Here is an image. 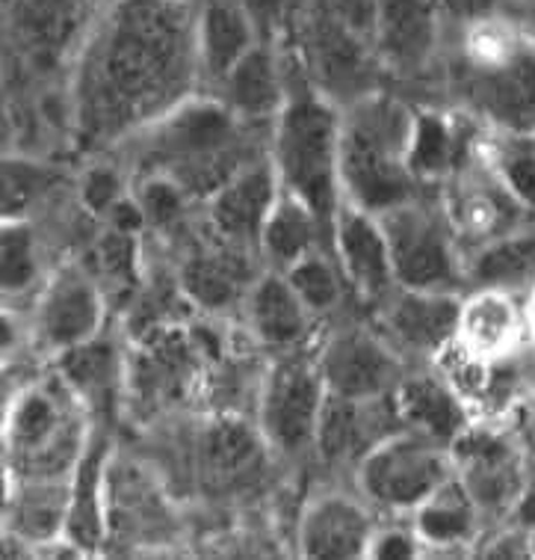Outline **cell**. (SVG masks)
<instances>
[{
	"label": "cell",
	"mask_w": 535,
	"mask_h": 560,
	"mask_svg": "<svg viewBox=\"0 0 535 560\" xmlns=\"http://www.w3.org/2000/svg\"><path fill=\"white\" fill-rule=\"evenodd\" d=\"M376 525L358 501L346 495H323L302 513L299 551L313 560L367 558Z\"/></svg>",
	"instance_id": "18"
},
{
	"label": "cell",
	"mask_w": 535,
	"mask_h": 560,
	"mask_svg": "<svg viewBox=\"0 0 535 560\" xmlns=\"http://www.w3.org/2000/svg\"><path fill=\"white\" fill-rule=\"evenodd\" d=\"M204 353L207 347L202 338L183 326L148 329V336L142 338L136 353L124 365V386L140 416L181 404L199 380Z\"/></svg>",
	"instance_id": "10"
},
{
	"label": "cell",
	"mask_w": 535,
	"mask_h": 560,
	"mask_svg": "<svg viewBox=\"0 0 535 560\" xmlns=\"http://www.w3.org/2000/svg\"><path fill=\"white\" fill-rule=\"evenodd\" d=\"M39 261H36V241L24 220H7L3 223V241H0V282L7 294H19L36 282Z\"/></svg>",
	"instance_id": "37"
},
{
	"label": "cell",
	"mask_w": 535,
	"mask_h": 560,
	"mask_svg": "<svg viewBox=\"0 0 535 560\" xmlns=\"http://www.w3.org/2000/svg\"><path fill=\"white\" fill-rule=\"evenodd\" d=\"M483 558H533L530 551V528L518 525L515 528H500L495 537L476 540Z\"/></svg>",
	"instance_id": "43"
},
{
	"label": "cell",
	"mask_w": 535,
	"mask_h": 560,
	"mask_svg": "<svg viewBox=\"0 0 535 560\" xmlns=\"http://www.w3.org/2000/svg\"><path fill=\"white\" fill-rule=\"evenodd\" d=\"M121 199L124 196H121L119 178L110 170H92L90 178L83 182V202L95 214H110Z\"/></svg>",
	"instance_id": "42"
},
{
	"label": "cell",
	"mask_w": 535,
	"mask_h": 560,
	"mask_svg": "<svg viewBox=\"0 0 535 560\" xmlns=\"http://www.w3.org/2000/svg\"><path fill=\"white\" fill-rule=\"evenodd\" d=\"M329 395L337 398H384L403 383L400 353L376 329H337L320 353Z\"/></svg>",
	"instance_id": "12"
},
{
	"label": "cell",
	"mask_w": 535,
	"mask_h": 560,
	"mask_svg": "<svg viewBox=\"0 0 535 560\" xmlns=\"http://www.w3.org/2000/svg\"><path fill=\"white\" fill-rule=\"evenodd\" d=\"M479 520L483 513L455 475L415 510V528L426 549H474L479 540Z\"/></svg>",
	"instance_id": "26"
},
{
	"label": "cell",
	"mask_w": 535,
	"mask_h": 560,
	"mask_svg": "<svg viewBox=\"0 0 535 560\" xmlns=\"http://www.w3.org/2000/svg\"><path fill=\"white\" fill-rule=\"evenodd\" d=\"M71 480H10L7 540L45 549L69 537Z\"/></svg>",
	"instance_id": "20"
},
{
	"label": "cell",
	"mask_w": 535,
	"mask_h": 560,
	"mask_svg": "<svg viewBox=\"0 0 535 560\" xmlns=\"http://www.w3.org/2000/svg\"><path fill=\"white\" fill-rule=\"evenodd\" d=\"M518 439L526 448V454L535 459V395L521 409V428H518Z\"/></svg>",
	"instance_id": "46"
},
{
	"label": "cell",
	"mask_w": 535,
	"mask_h": 560,
	"mask_svg": "<svg viewBox=\"0 0 535 560\" xmlns=\"http://www.w3.org/2000/svg\"><path fill=\"white\" fill-rule=\"evenodd\" d=\"M199 60L213 81H223L254 48V19L242 0H207L199 24Z\"/></svg>",
	"instance_id": "24"
},
{
	"label": "cell",
	"mask_w": 535,
	"mask_h": 560,
	"mask_svg": "<svg viewBox=\"0 0 535 560\" xmlns=\"http://www.w3.org/2000/svg\"><path fill=\"white\" fill-rule=\"evenodd\" d=\"M51 175L39 170L36 163L7 161L3 166V184H7V220H15L36 196L48 187Z\"/></svg>",
	"instance_id": "40"
},
{
	"label": "cell",
	"mask_w": 535,
	"mask_h": 560,
	"mask_svg": "<svg viewBox=\"0 0 535 560\" xmlns=\"http://www.w3.org/2000/svg\"><path fill=\"white\" fill-rule=\"evenodd\" d=\"M467 276L479 288L495 291H518L524 285H535V229H521L512 235L479 246L471 258Z\"/></svg>",
	"instance_id": "31"
},
{
	"label": "cell",
	"mask_w": 535,
	"mask_h": 560,
	"mask_svg": "<svg viewBox=\"0 0 535 560\" xmlns=\"http://www.w3.org/2000/svg\"><path fill=\"white\" fill-rule=\"evenodd\" d=\"M415 113L388 95H367L341 128V187L346 202L370 214H384L417 199L412 173Z\"/></svg>",
	"instance_id": "2"
},
{
	"label": "cell",
	"mask_w": 535,
	"mask_h": 560,
	"mask_svg": "<svg viewBox=\"0 0 535 560\" xmlns=\"http://www.w3.org/2000/svg\"><path fill=\"white\" fill-rule=\"evenodd\" d=\"M311 317L284 273L263 276L249 291V326L261 345L296 350L311 332Z\"/></svg>",
	"instance_id": "23"
},
{
	"label": "cell",
	"mask_w": 535,
	"mask_h": 560,
	"mask_svg": "<svg viewBox=\"0 0 535 560\" xmlns=\"http://www.w3.org/2000/svg\"><path fill=\"white\" fill-rule=\"evenodd\" d=\"M512 520H515L518 525H524V528H535V459H533V466H530L524 492H521V501H518Z\"/></svg>",
	"instance_id": "44"
},
{
	"label": "cell",
	"mask_w": 535,
	"mask_h": 560,
	"mask_svg": "<svg viewBox=\"0 0 535 560\" xmlns=\"http://www.w3.org/2000/svg\"><path fill=\"white\" fill-rule=\"evenodd\" d=\"M403 430L394 395L384 398H337L329 395L317 430V451L329 463H358L384 439Z\"/></svg>",
	"instance_id": "17"
},
{
	"label": "cell",
	"mask_w": 535,
	"mask_h": 560,
	"mask_svg": "<svg viewBox=\"0 0 535 560\" xmlns=\"http://www.w3.org/2000/svg\"><path fill=\"white\" fill-rule=\"evenodd\" d=\"M102 475H104V442L92 436L90 448L83 454L81 466L71 475V510H69V540L81 549H92L102 542L104 513H102Z\"/></svg>",
	"instance_id": "32"
},
{
	"label": "cell",
	"mask_w": 535,
	"mask_h": 560,
	"mask_svg": "<svg viewBox=\"0 0 535 560\" xmlns=\"http://www.w3.org/2000/svg\"><path fill=\"white\" fill-rule=\"evenodd\" d=\"M332 235L337 265L344 270L346 282L364 300L379 303L400 285L379 214H370L344 199L332 217Z\"/></svg>",
	"instance_id": "16"
},
{
	"label": "cell",
	"mask_w": 535,
	"mask_h": 560,
	"mask_svg": "<svg viewBox=\"0 0 535 560\" xmlns=\"http://www.w3.org/2000/svg\"><path fill=\"white\" fill-rule=\"evenodd\" d=\"M379 220L388 235L400 285L450 291L462 279L465 270L459 261V235L447 211H435L412 199L379 214Z\"/></svg>",
	"instance_id": "7"
},
{
	"label": "cell",
	"mask_w": 535,
	"mask_h": 560,
	"mask_svg": "<svg viewBox=\"0 0 535 560\" xmlns=\"http://www.w3.org/2000/svg\"><path fill=\"white\" fill-rule=\"evenodd\" d=\"M408 163L417 182L450 178L467 163V137L441 113H417Z\"/></svg>",
	"instance_id": "30"
},
{
	"label": "cell",
	"mask_w": 535,
	"mask_h": 560,
	"mask_svg": "<svg viewBox=\"0 0 535 560\" xmlns=\"http://www.w3.org/2000/svg\"><path fill=\"white\" fill-rule=\"evenodd\" d=\"M396 409L403 418L405 430H415L420 436L453 445L471 424L462 398L455 395L450 383L438 377H408L394 392Z\"/></svg>",
	"instance_id": "22"
},
{
	"label": "cell",
	"mask_w": 535,
	"mask_h": 560,
	"mask_svg": "<svg viewBox=\"0 0 535 560\" xmlns=\"http://www.w3.org/2000/svg\"><path fill=\"white\" fill-rule=\"evenodd\" d=\"M136 202H140L145 223L173 225L181 220L183 205H187V194H183L175 182L163 178V175H148V178L142 182L140 194H136Z\"/></svg>",
	"instance_id": "39"
},
{
	"label": "cell",
	"mask_w": 535,
	"mask_h": 560,
	"mask_svg": "<svg viewBox=\"0 0 535 560\" xmlns=\"http://www.w3.org/2000/svg\"><path fill=\"white\" fill-rule=\"evenodd\" d=\"M435 48V10L429 0H382L376 51L400 72H415Z\"/></svg>",
	"instance_id": "25"
},
{
	"label": "cell",
	"mask_w": 535,
	"mask_h": 560,
	"mask_svg": "<svg viewBox=\"0 0 535 560\" xmlns=\"http://www.w3.org/2000/svg\"><path fill=\"white\" fill-rule=\"evenodd\" d=\"M237 116L225 104H187L157 119L145 158L183 194H216L240 166Z\"/></svg>",
	"instance_id": "5"
},
{
	"label": "cell",
	"mask_w": 535,
	"mask_h": 560,
	"mask_svg": "<svg viewBox=\"0 0 535 560\" xmlns=\"http://www.w3.org/2000/svg\"><path fill=\"white\" fill-rule=\"evenodd\" d=\"M379 306V332L396 353L438 357L459 341L462 303L450 291L396 285Z\"/></svg>",
	"instance_id": "13"
},
{
	"label": "cell",
	"mask_w": 535,
	"mask_h": 560,
	"mask_svg": "<svg viewBox=\"0 0 535 560\" xmlns=\"http://www.w3.org/2000/svg\"><path fill=\"white\" fill-rule=\"evenodd\" d=\"M258 454H261V436L237 418H219L216 424H211L202 442L207 475L219 483L246 475L258 463Z\"/></svg>",
	"instance_id": "33"
},
{
	"label": "cell",
	"mask_w": 535,
	"mask_h": 560,
	"mask_svg": "<svg viewBox=\"0 0 535 560\" xmlns=\"http://www.w3.org/2000/svg\"><path fill=\"white\" fill-rule=\"evenodd\" d=\"M524 332V312L518 308L509 291L479 288L467 303H462L459 345L474 362H500L512 353Z\"/></svg>",
	"instance_id": "21"
},
{
	"label": "cell",
	"mask_w": 535,
	"mask_h": 560,
	"mask_svg": "<svg viewBox=\"0 0 535 560\" xmlns=\"http://www.w3.org/2000/svg\"><path fill=\"white\" fill-rule=\"evenodd\" d=\"M223 104L237 119H266L282 113L287 95L273 51L254 45L223 81Z\"/></svg>",
	"instance_id": "28"
},
{
	"label": "cell",
	"mask_w": 535,
	"mask_h": 560,
	"mask_svg": "<svg viewBox=\"0 0 535 560\" xmlns=\"http://www.w3.org/2000/svg\"><path fill=\"white\" fill-rule=\"evenodd\" d=\"M530 551H533L535 558V528H530Z\"/></svg>",
	"instance_id": "47"
},
{
	"label": "cell",
	"mask_w": 535,
	"mask_h": 560,
	"mask_svg": "<svg viewBox=\"0 0 535 560\" xmlns=\"http://www.w3.org/2000/svg\"><path fill=\"white\" fill-rule=\"evenodd\" d=\"M86 409L60 374L21 388L7 412L10 480H71L92 442Z\"/></svg>",
	"instance_id": "3"
},
{
	"label": "cell",
	"mask_w": 535,
	"mask_h": 560,
	"mask_svg": "<svg viewBox=\"0 0 535 560\" xmlns=\"http://www.w3.org/2000/svg\"><path fill=\"white\" fill-rule=\"evenodd\" d=\"M329 386L320 357L290 353L266 374L261 388V433L287 457L317 448Z\"/></svg>",
	"instance_id": "9"
},
{
	"label": "cell",
	"mask_w": 535,
	"mask_h": 560,
	"mask_svg": "<svg viewBox=\"0 0 535 560\" xmlns=\"http://www.w3.org/2000/svg\"><path fill=\"white\" fill-rule=\"evenodd\" d=\"M323 217L313 211L311 205L302 202L299 196L284 190L275 199L273 211L266 217L261 232L263 255L278 267V273L290 270L296 261H302L308 255L320 253V237H323Z\"/></svg>",
	"instance_id": "27"
},
{
	"label": "cell",
	"mask_w": 535,
	"mask_h": 560,
	"mask_svg": "<svg viewBox=\"0 0 535 560\" xmlns=\"http://www.w3.org/2000/svg\"><path fill=\"white\" fill-rule=\"evenodd\" d=\"M491 170L515 194V199L535 217V131L500 133L488 145Z\"/></svg>",
	"instance_id": "34"
},
{
	"label": "cell",
	"mask_w": 535,
	"mask_h": 560,
	"mask_svg": "<svg viewBox=\"0 0 535 560\" xmlns=\"http://www.w3.org/2000/svg\"><path fill=\"white\" fill-rule=\"evenodd\" d=\"M60 377L74 388V395L86 407H110L124 383V365H121L116 347L102 341L98 336L62 353Z\"/></svg>",
	"instance_id": "29"
},
{
	"label": "cell",
	"mask_w": 535,
	"mask_h": 560,
	"mask_svg": "<svg viewBox=\"0 0 535 560\" xmlns=\"http://www.w3.org/2000/svg\"><path fill=\"white\" fill-rule=\"evenodd\" d=\"M296 288V294L302 296V303L311 308V315H325L341 303L344 294V270L341 265L334 267L323 253H313L302 261H296L290 270H284Z\"/></svg>",
	"instance_id": "35"
},
{
	"label": "cell",
	"mask_w": 535,
	"mask_h": 560,
	"mask_svg": "<svg viewBox=\"0 0 535 560\" xmlns=\"http://www.w3.org/2000/svg\"><path fill=\"white\" fill-rule=\"evenodd\" d=\"M284 3L287 0H242V7L249 10V15L254 19V24H270L284 12Z\"/></svg>",
	"instance_id": "45"
},
{
	"label": "cell",
	"mask_w": 535,
	"mask_h": 560,
	"mask_svg": "<svg viewBox=\"0 0 535 560\" xmlns=\"http://www.w3.org/2000/svg\"><path fill=\"white\" fill-rule=\"evenodd\" d=\"M358 475L367 499L379 508L415 513L435 489L453 478L455 469L447 445L403 428L361 459Z\"/></svg>",
	"instance_id": "8"
},
{
	"label": "cell",
	"mask_w": 535,
	"mask_h": 560,
	"mask_svg": "<svg viewBox=\"0 0 535 560\" xmlns=\"http://www.w3.org/2000/svg\"><path fill=\"white\" fill-rule=\"evenodd\" d=\"M311 7L323 12L325 19H332L337 27H344L346 33H353L376 48L382 0H313Z\"/></svg>",
	"instance_id": "38"
},
{
	"label": "cell",
	"mask_w": 535,
	"mask_h": 560,
	"mask_svg": "<svg viewBox=\"0 0 535 560\" xmlns=\"http://www.w3.org/2000/svg\"><path fill=\"white\" fill-rule=\"evenodd\" d=\"M231 261L234 255L204 246L183 270V285L204 306H223L237 291V267Z\"/></svg>",
	"instance_id": "36"
},
{
	"label": "cell",
	"mask_w": 535,
	"mask_h": 560,
	"mask_svg": "<svg viewBox=\"0 0 535 560\" xmlns=\"http://www.w3.org/2000/svg\"><path fill=\"white\" fill-rule=\"evenodd\" d=\"M275 166H246L211 196V223L216 235L242 246L261 241L263 223L282 194Z\"/></svg>",
	"instance_id": "19"
},
{
	"label": "cell",
	"mask_w": 535,
	"mask_h": 560,
	"mask_svg": "<svg viewBox=\"0 0 535 560\" xmlns=\"http://www.w3.org/2000/svg\"><path fill=\"white\" fill-rule=\"evenodd\" d=\"M455 478L462 480L483 516H512L524 492L530 463L518 436L467 428L450 445Z\"/></svg>",
	"instance_id": "11"
},
{
	"label": "cell",
	"mask_w": 535,
	"mask_h": 560,
	"mask_svg": "<svg viewBox=\"0 0 535 560\" xmlns=\"http://www.w3.org/2000/svg\"><path fill=\"white\" fill-rule=\"evenodd\" d=\"M341 128L344 119L313 92L284 102L273 140L275 175L284 190L299 196L332 225L341 208Z\"/></svg>",
	"instance_id": "4"
},
{
	"label": "cell",
	"mask_w": 535,
	"mask_h": 560,
	"mask_svg": "<svg viewBox=\"0 0 535 560\" xmlns=\"http://www.w3.org/2000/svg\"><path fill=\"white\" fill-rule=\"evenodd\" d=\"M530 324H533L535 329V294H533V308H530Z\"/></svg>",
	"instance_id": "48"
},
{
	"label": "cell",
	"mask_w": 535,
	"mask_h": 560,
	"mask_svg": "<svg viewBox=\"0 0 535 560\" xmlns=\"http://www.w3.org/2000/svg\"><path fill=\"white\" fill-rule=\"evenodd\" d=\"M462 90L500 131H535V42L506 27L476 31L465 48Z\"/></svg>",
	"instance_id": "6"
},
{
	"label": "cell",
	"mask_w": 535,
	"mask_h": 560,
	"mask_svg": "<svg viewBox=\"0 0 535 560\" xmlns=\"http://www.w3.org/2000/svg\"><path fill=\"white\" fill-rule=\"evenodd\" d=\"M465 166L455 173L453 194L447 199V214L459 241H467L479 249L530 225L533 214L518 202L515 194L500 182L491 166Z\"/></svg>",
	"instance_id": "15"
},
{
	"label": "cell",
	"mask_w": 535,
	"mask_h": 560,
	"mask_svg": "<svg viewBox=\"0 0 535 560\" xmlns=\"http://www.w3.org/2000/svg\"><path fill=\"white\" fill-rule=\"evenodd\" d=\"M104 296L90 273L66 267L41 291L33 317V338L45 353L62 357L102 336Z\"/></svg>",
	"instance_id": "14"
},
{
	"label": "cell",
	"mask_w": 535,
	"mask_h": 560,
	"mask_svg": "<svg viewBox=\"0 0 535 560\" xmlns=\"http://www.w3.org/2000/svg\"><path fill=\"white\" fill-rule=\"evenodd\" d=\"M426 551L424 540L417 528H376L373 540H370V551L367 558L379 560H412L420 558Z\"/></svg>",
	"instance_id": "41"
},
{
	"label": "cell",
	"mask_w": 535,
	"mask_h": 560,
	"mask_svg": "<svg viewBox=\"0 0 535 560\" xmlns=\"http://www.w3.org/2000/svg\"><path fill=\"white\" fill-rule=\"evenodd\" d=\"M533 31H535V10H533Z\"/></svg>",
	"instance_id": "49"
},
{
	"label": "cell",
	"mask_w": 535,
	"mask_h": 560,
	"mask_svg": "<svg viewBox=\"0 0 535 560\" xmlns=\"http://www.w3.org/2000/svg\"><path fill=\"white\" fill-rule=\"evenodd\" d=\"M199 36L178 0H121L92 36L78 78V119L90 140L175 110L195 78Z\"/></svg>",
	"instance_id": "1"
}]
</instances>
